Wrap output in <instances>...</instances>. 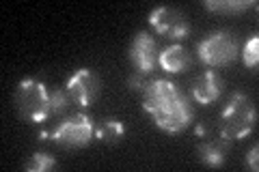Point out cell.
I'll return each mask as SVG.
<instances>
[{
	"instance_id": "1",
	"label": "cell",
	"mask_w": 259,
	"mask_h": 172,
	"mask_svg": "<svg viewBox=\"0 0 259 172\" xmlns=\"http://www.w3.org/2000/svg\"><path fill=\"white\" fill-rule=\"evenodd\" d=\"M143 110L166 134H180L192 123L190 97L171 80H151L143 91Z\"/></svg>"
},
{
	"instance_id": "2",
	"label": "cell",
	"mask_w": 259,
	"mask_h": 172,
	"mask_svg": "<svg viewBox=\"0 0 259 172\" xmlns=\"http://www.w3.org/2000/svg\"><path fill=\"white\" fill-rule=\"evenodd\" d=\"M257 110L253 101L244 93H233L229 103L221 112L218 121V134L223 140H244V138L255 129Z\"/></svg>"
},
{
	"instance_id": "3",
	"label": "cell",
	"mask_w": 259,
	"mask_h": 172,
	"mask_svg": "<svg viewBox=\"0 0 259 172\" xmlns=\"http://www.w3.org/2000/svg\"><path fill=\"white\" fill-rule=\"evenodd\" d=\"M15 108L18 114L28 123H44L52 117L50 108V91L44 82L35 78H26L18 84L15 91Z\"/></svg>"
},
{
	"instance_id": "4",
	"label": "cell",
	"mask_w": 259,
	"mask_h": 172,
	"mask_svg": "<svg viewBox=\"0 0 259 172\" xmlns=\"http://www.w3.org/2000/svg\"><path fill=\"white\" fill-rule=\"evenodd\" d=\"M197 54L201 63H205L207 67H227L238 59V41L227 30H216L197 45Z\"/></svg>"
},
{
	"instance_id": "5",
	"label": "cell",
	"mask_w": 259,
	"mask_h": 172,
	"mask_svg": "<svg viewBox=\"0 0 259 172\" xmlns=\"http://www.w3.org/2000/svg\"><path fill=\"white\" fill-rule=\"evenodd\" d=\"M95 134V125L89 114H74V117H67L61 125H56L52 129L50 138L65 149H80V146H87L93 140Z\"/></svg>"
},
{
	"instance_id": "6",
	"label": "cell",
	"mask_w": 259,
	"mask_h": 172,
	"mask_svg": "<svg viewBox=\"0 0 259 172\" xmlns=\"http://www.w3.org/2000/svg\"><path fill=\"white\" fill-rule=\"evenodd\" d=\"M149 24L158 35L173 39V41L186 39L190 32L188 20H186L184 13L177 11L175 7H156V9L149 13Z\"/></svg>"
},
{
	"instance_id": "7",
	"label": "cell",
	"mask_w": 259,
	"mask_h": 172,
	"mask_svg": "<svg viewBox=\"0 0 259 172\" xmlns=\"http://www.w3.org/2000/svg\"><path fill=\"white\" fill-rule=\"evenodd\" d=\"M65 91H67L69 99L74 103H78L80 108H87V105H91L97 97H100L102 80L89 67H80L74 76L67 80V88H65Z\"/></svg>"
},
{
	"instance_id": "8",
	"label": "cell",
	"mask_w": 259,
	"mask_h": 172,
	"mask_svg": "<svg viewBox=\"0 0 259 172\" xmlns=\"http://www.w3.org/2000/svg\"><path fill=\"white\" fill-rule=\"evenodd\" d=\"M158 56H160V52H158L156 39L145 30L136 32L132 45H130V50H127L130 63H132L141 73H151L158 65Z\"/></svg>"
},
{
	"instance_id": "9",
	"label": "cell",
	"mask_w": 259,
	"mask_h": 172,
	"mask_svg": "<svg viewBox=\"0 0 259 172\" xmlns=\"http://www.w3.org/2000/svg\"><path fill=\"white\" fill-rule=\"evenodd\" d=\"M223 91H225V80L216 71H203L199 78L192 80L190 97L194 103L209 105L223 95Z\"/></svg>"
},
{
	"instance_id": "10",
	"label": "cell",
	"mask_w": 259,
	"mask_h": 172,
	"mask_svg": "<svg viewBox=\"0 0 259 172\" xmlns=\"http://www.w3.org/2000/svg\"><path fill=\"white\" fill-rule=\"evenodd\" d=\"M158 65L166 73H184L192 65V56L184 45L173 43V45H168V47H164V50L160 52Z\"/></svg>"
},
{
	"instance_id": "11",
	"label": "cell",
	"mask_w": 259,
	"mask_h": 172,
	"mask_svg": "<svg viewBox=\"0 0 259 172\" xmlns=\"http://www.w3.org/2000/svg\"><path fill=\"white\" fill-rule=\"evenodd\" d=\"M199 159L205 163V166H212V168H221L225 159H227V144L225 140H203L199 144Z\"/></svg>"
},
{
	"instance_id": "12",
	"label": "cell",
	"mask_w": 259,
	"mask_h": 172,
	"mask_svg": "<svg viewBox=\"0 0 259 172\" xmlns=\"http://www.w3.org/2000/svg\"><path fill=\"white\" fill-rule=\"evenodd\" d=\"M125 136V125L115 117H106L95 125V138L104 144H119Z\"/></svg>"
},
{
	"instance_id": "13",
	"label": "cell",
	"mask_w": 259,
	"mask_h": 172,
	"mask_svg": "<svg viewBox=\"0 0 259 172\" xmlns=\"http://www.w3.org/2000/svg\"><path fill=\"white\" fill-rule=\"evenodd\" d=\"M253 5H255L253 0H207L205 9L216 13H240Z\"/></svg>"
},
{
	"instance_id": "14",
	"label": "cell",
	"mask_w": 259,
	"mask_h": 172,
	"mask_svg": "<svg viewBox=\"0 0 259 172\" xmlns=\"http://www.w3.org/2000/svg\"><path fill=\"white\" fill-rule=\"evenodd\" d=\"M56 166V159L52 157L50 153H32V157L24 163V168H26L28 172H48L52 170Z\"/></svg>"
},
{
	"instance_id": "15",
	"label": "cell",
	"mask_w": 259,
	"mask_h": 172,
	"mask_svg": "<svg viewBox=\"0 0 259 172\" xmlns=\"http://www.w3.org/2000/svg\"><path fill=\"white\" fill-rule=\"evenodd\" d=\"M242 63H244L248 69L257 67V63H259V37L257 35L250 37L244 43V47H242Z\"/></svg>"
},
{
	"instance_id": "16",
	"label": "cell",
	"mask_w": 259,
	"mask_h": 172,
	"mask_svg": "<svg viewBox=\"0 0 259 172\" xmlns=\"http://www.w3.org/2000/svg\"><path fill=\"white\" fill-rule=\"evenodd\" d=\"M67 101H69L67 91H52V93H50V108H52V117H54V114H61V112L67 110Z\"/></svg>"
},
{
	"instance_id": "17",
	"label": "cell",
	"mask_w": 259,
	"mask_h": 172,
	"mask_svg": "<svg viewBox=\"0 0 259 172\" xmlns=\"http://www.w3.org/2000/svg\"><path fill=\"white\" fill-rule=\"evenodd\" d=\"M145 86H147L145 73L136 71V73H132V76L127 78V88H130V91H145Z\"/></svg>"
},
{
	"instance_id": "18",
	"label": "cell",
	"mask_w": 259,
	"mask_h": 172,
	"mask_svg": "<svg viewBox=\"0 0 259 172\" xmlns=\"http://www.w3.org/2000/svg\"><path fill=\"white\" fill-rule=\"evenodd\" d=\"M257 155H259V146H253V149L248 151V155H246V163L250 166V170H253V172H257V170H259V163H257Z\"/></svg>"
}]
</instances>
